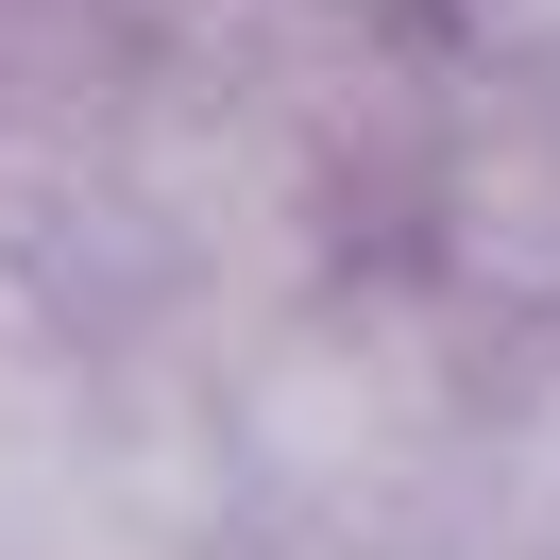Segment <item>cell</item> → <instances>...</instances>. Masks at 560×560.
<instances>
[{
	"instance_id": "cell-1",
	"label": "cell",
	"mask_w": 560,
	"mask_h": 560,
	"mask_svg": "<svg viewBox=\"0 0 560 560\" xmlns=\"http://www.w3.org/2000/svg\"><path fill=\"white\" fill-rule=\"evenodd\" d=\"M492 18H510V35H560V0H492Z\"/></svg>"
}]
</instances>
